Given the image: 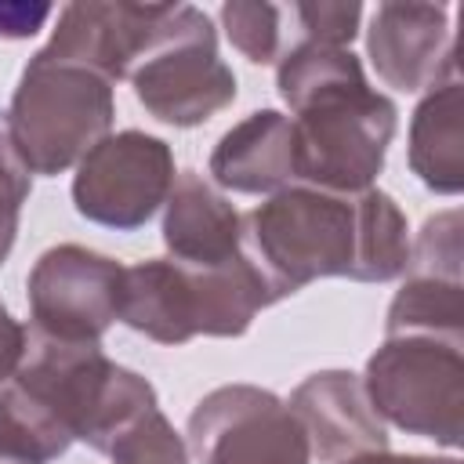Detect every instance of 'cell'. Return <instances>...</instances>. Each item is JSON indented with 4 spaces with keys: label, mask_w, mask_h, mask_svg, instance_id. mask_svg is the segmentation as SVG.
<instances>
[{
    "label": "cell",
    "mask_w": 464,
    "mask_h": 464,
    "mask_svg": "<svg viewBox=\"0 0 464 464\" xmlns=\"http://www.w3.org/2000/svg\"><path fill=\"white\" fill-rule=\"evenodd\" d=\"M243 250L283 301L330 276L399 279L410 265V228L399 203L381 188L344 196L290 185L243 214Z\"/></svg>",
    "instance_id": "cell-1"
},
{
    "label": "cell",
    "mask_w": 464,
    "mask_h": 464,
    "mask_svg": "<svg viewBox=\"0 0 464 464\" xmlns=\"http://www.w3.org/2000/svg\"><path fill=\"white\" fill-rule=\"evenodd\" d=\"M276 87L294 112L297 185L344 196L373 188L399 127V109L366 83L352 47L290 44L276 62Z\"/></svg>",
    "instance_id": "cell-2"
},
{
    "label": "cell",
    "mask_w": 464,
    "mask_h": 464,
    "mask_svg": "<svg viewBox=\"0 0 464 464\" xmlns=\"http://www.w3.org/2000/svg\"><path fill=\"white\" fill-rule=\"evenodd\" d=\"M7 388L69 442H87L98 453H109L141 413L160 406L156 388L112 362L102 341H54L36 330H29L25 355Z\"/></svg>",
    "instance_id": "cell-3"
},
{
    "label": "cell",
    "mask_w": 464,
    "mask_h": 464,
    "mask_svg": "<svg viewBox=\"0 0 464 464\" xmlns=\"http://www.w3.org/2000/svg\"><path fill=\"white\" fill-rule=\"evenodd\" d=\"M276 301V290L246 250L218 268L149 257L123 268L120 319L156 344H185L199 334L239 337L250 330L254 315Z\"/></svg>",
    "instance_id": "cell-4"
},
{
    "label": "cell",
    "mask_w": 464,
    "mask_h": 464,
    "mask_svg": "<svg viewBox=\"0 0 464 464\" xmlns=\"http://www.w3.org/2000/svg\"><path fill=\"white\" fill-rule=\"evenodd\" d=\"M112 116L116 98L105 76L36 51L18 76L4 123L22 167L54 178L112 134Z\"/></svg>",
    "instance_id": "cell-5"
},
{
    "label": "cell",
    "mask_w": 464,
    "mask_h": 464,
    "mask_svg": "<svg viewBox=\"0 0 464 464\" xmlns=\"http://www.w3.org/2000/svg\"><path fill=\"white\" fill-rule=\"evenodd\" d=\"M366 399L381 420L406 435L435 439L446 450L460 446L464 431V344L395 334L366 359Z\"/></svg>",
    "instance_id": "cell-6"
},
{
    "label": "cell",
    "mask_w": 464,
    "mask_h": 464,
    "mask_svg": "<svg viewBox=\"0 0 464 464\" xmlns=\"http://www.w3.org/2000/svg\"><path fill=\"white\" fill-rule=\"evenodd\" d=\"M134 98L170 127H199L236 98V72L218 54L214 22L181 4L174 29L134 65Z\"/></svg>",
    "instance_id": "cell-7"
},
{
    "label": "cell",
    "mask_w": 464,
    "mask_h": 464,
    "mask_svg": "<svg viewBox=\"0 0 464 464\" xmlns=\"http://www.w3.org/2000/svg\"><path fill=\"white\" fill-rule=\"evenodd\" d=\"M174 152L163 138L145 130H116L105 134L80 163L72 178L76 214L116 228H141L174 188Z\"/></svg>",
    "instance_id": "cell-8"
},
{
    "label": "cell",
    "mask_w": 464,
    "mask_h": 464,
    "mask_svg": "<svg viewBox=\"0 0 464 464\" xmlns=\"http://www.w3.org/2000/svg\"><path fill=\"white\" fill-rule=\"evenodd\" d=\"M188 450L199 464H308V435L268 388L221 384L188 413Z\"/></svg>",
    "instance_id": "cell-9"
},
{
    "label": "cell",
    "mask_w": 464,
    "mask_h": 464,
    "mask_svg": "<svg viewBox=\"0 0 464 464\" xmlns=\"http://www.w3.org/2000/svg\"><path fill=\"white\" fill-rule=\"evenodd\" d=\"M123 265L80 243L44 250L29 272L33 330L54 341H102L120 319Z\"/></svg>",
    "instance_id": "cell-10"
},
{
    "label": "cell",
    "mask_w": 464,
    "mask_h": 464,
    "mask_svg": "<svg viewBox=\"0 0 464 464\" xmlns=\"http://www.w3.org/2000/svg\"><path fill=\"white\" fill-rule=\"evenodd\" d=\"M181 4L76 0L58 11V25L40 47L47 58L83 65L109 83L130 80L134 65L174 29Z\"/></svg>",
    "instance_id": "cell-11"
},
{
    "label": "cell",
    "mask_w": 464,
    "mask_h": 464,
    "mask_svg": "<svg viewBox=\"0 0 464 464\" xmlns=\"http://www.w3.org/2000/svg\"><path fill=\"white\" fill-rule=\"evenodd\" d=\"M366 54L377 76L395 91H428L457 69L450 7L442 4H377L366 29Z\"/></svg>",
    "instance_id": "cell-12"
},
{
    "label": "cell",
    "mask_w": 464,
    "mask_h": 464,
    "mask_svg": "<svg viewBox=\"0 0 464 464\" xmlns=\"http://www.w3.org/2000/svg\"><path fill=\"white\" fill-rule=\"evenodd\" d=\"M286 406L301 420L319 464H344L352 457L388 450V428L373 413L362 377L352 370H319L304 377L290 392Z\"/></svg>",
    "instance_id": "cell-13"
},
{
    "label": "cell",
    "mask_w": 464,
    "mask_h": 464,
    "mask_svg": "<svg viewBox=\"0 0 464 464\" xmlns=\"http://www.w3.org/2000/svg\"><path fill=\"white\" fill-rule=\"evenodd\" d=\"M163 246L178 265H228L243 257V214L203 174L181 170L163 203Z\"/></svg>",
    "instance_id": "cell-14"
},
{
    "label": "cell",
    "mask_w": 464,
    "mask_h": 464,
    "mask_svg": "<svg viewBox=\"0 0 464 464\" xmlns=\"http://www.w3.org/2000/svg\"><path fill=\"white\" fill-rule=\"evenodd\" d=\"M207 167L221 188L239 196H276L279 188L297 185L290 116L279 109L243 116L218 138Z\"/></svg>",
    "instance_id": "cell-15"
},
{
    "label": "cell",
    "mask_w": 464,
    "mask_h": 464,
    "mask_svg": "<svg viewBox=\"0 0 464 464\" xmlns=\"http://www.w3.org/2000/svg\"><path fill=\"white\" fill-rule=\"evenodd\" d=\"M410 170L439 196L464 188V91L457 69L435 80L413 109Z\"/></svg>",
    "instance_id": "cell-16"
},
{
    "label": "cell",
    "mask_w": 464,
    "mask_h": 464,
    "mask_svg": "<svg viewBox=\"0 0 464 464\" xmlns=\"http://www.w3.org/2000/svg\"><path fill=\"white\" fill-rule=\"evenodd\" d=\"M395 334H428L464 344V283L450 276L410 272L384 319V337Z\"/></svg>",
    "instance_id": "cell-17"
},
{
    "label": "cell",
    "mask_w": 464,
    "mask_h": 464,
    "mask_svg": "<svg viewBox=\"0 0 464 464\" xmlns=\"http://www.w3.org/2000/svg\"><path fill=\"white\" fill-rule=\"evenodd\" d=\"M283 18L286 7L276 4H257V0H228L221 4V25L228 44L254 65H272L283 58L286 40H283Z\"/></svg>",
    "instance_id": "cell-18"
},
{
    "label": "cell",
    "mask_w": 464,
    "mask_h": 464,
    "mask_svg": "<svg viewBox=\"0 0 464 464\" xmlns=\"http://www.w3.org/2000/svg\"><path fill=\"white\" fill-rule=\"evenodd\" d=\"M105 457L112 464H188V446L156 406L138 420V428L130 424Z\"/></svg>",
    "instance_id": "cell-19"
},
{
    "label": "cell",
    "mask_w": 464,
    "mask_h": 464,
    "mask_svg": "<svg viewBox=\"0 0 464 464\" xmlns=\"http://www.w3.org/2000/svg\"><path fill=\"white\" fill-rule=\"evenodd\" d=\"M406 272L460 279V210H442L424 221L417 243H410Z\"/></svg>",
    "instance_id": "cell-20"
},
{
    "label": "cell",
    "mask_w": 464,
    "mask_h": 464,
    "mask_svg": "<svg viewBox=\"0 0 464 464\" xmlns=\"http://www.w3.org/2000/svg\"><path fill=\"white\" fill-rule=\"evenodd\" d=\"M290 18H297V29H294L297 40L348 47L359 33L362 7L359 4H290Z\"/></svg>",
    "instance_id": "cell-21"
},
{
    "label": "cell",
    "mask_w": 464,
    "mask_h": 464,
    "mask_svg": "<svg viewBox=\"0 0 464 464\" xmlns=\"http://www.w3.org/2000/svg\"><path fill=\"white\" fill-rule=\"evenodd\" d=\"M29 178L33 174L22 167L18 152L11 149L7 123H4V112H0V265L7 261V254L14 246L18 214H22V203L29 199Z\"/></svg>",
    "instance_id": "cell-22"
},
{
    "label": "cell",
    "mask_w": 464,
    "mask_h": 464,
    "mask_svg": "<svg viewBox=\"0 0 464 464\" xmlns=\"http://www.w3.org/2000/svg\"><path fill=\"white\" fill-rule=\"evenodd\" d=\"M25 341H29V330L0 301V388L14 377V370H18L22 355H25Z\"/></svg>",
    "instance_id": "cell-23"
},
{
    "label": "cell",
    "mask_w": 464,
    "mask_h": 464,
    "mask_svg": "<svg viewBox=\"0 0 464 464\" xmlns=\"http://www.w3.org/2000/svg\"><path fill=\"white\" fill-rule=\"evenodd\" d=\"M51 14L47 4H36V7H22V4H4L0 7V36H11V40H25L40 29V22Z\"/></svg>",
    "instance_id": "cell-24"
},
{
    "label": "cell",
    "mask_w": 464,
    "mask_h": 464,
    "mask_svg": "<svg viewBox=\"0 0 464 464\" xmlns=\"http://www.w3.org/2000/svg\"><path fill=\"white\" fill-rule=\"evenodd\" d=\"M344 464H460L457 457H424V453H362V457H352Z\"/></svg>",
    "instance_id": "cell-25"
}]
</instances>
